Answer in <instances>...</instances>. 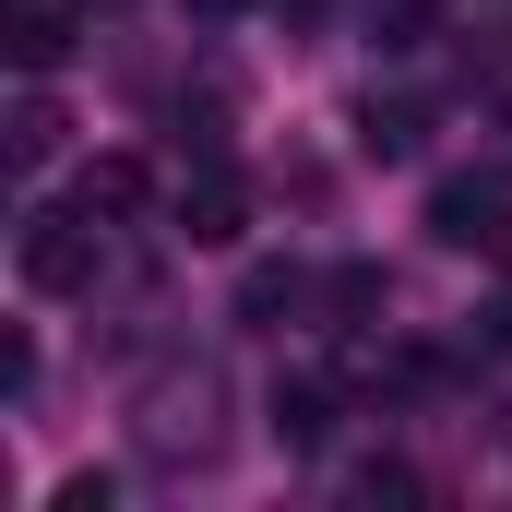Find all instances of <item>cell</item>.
<instances>
[{"label":"cell","mask_w":512,"mask_h":512,"mask_svg":"<svg viewBox=\"0 0 512 512\" xmlns=\"http://www.w3.org/2000/svg\"><path fill=\"white\" fill-rule=\"evenodd\" d=\"M72 203H84V215H108V227H131V215L155 203V167H143V155H96V167L72 179Z\"/></svg>","instance_id":"6"},{"label":"cell","mask_w":512,"mask_h":512,"mask_svg":"<svg viewBox=\"0 0 512 512\" xmlns=\"http://www.w3.org/2000/svg\"><path fill=\"white\" fill-rule=\"evenodd\" d=\"M417 143H429V108H417V96H370V108H358V155H382V167H405Z\"/></svg>","instance_id":"7"},{"label":"cell","mask_w":512,"mask_h":512,"mask_svg":"<svg viewBox=\"0 0 512 512\" xmlns=\"http://www.w3.org/2000/svg\"><path fill=\"white\" fill-rule=\"evenodd\" d=\"M334 417H346V393L322 382V370H286V382L262 393V429H274L286 453H322V441H334Z\"/></svg>","instance_id":"5"},{"label":"cell","mask_w":512,"mask_h":512,"mask_svg":"<svg viewBox=\"0 0 512 512\" xmlns=\"http://www.w3.org/2000/svg\"><path fill=\"white\" fill-rule=\"evenodd\" d=\"M12 262H24V286H36V298H84V286H96V262H108V239H96V215H84V203H48V215H24Z\"/></svg>","instance_id":"1"},{"label":"cell","mask_w":512,"mask_h":512,"mask_svg":"<svg viewBox=\"0 0 512 512\" xmlns=\"http://www.w3.org/2000/svg\"><path fill=\"white\" fill-rule=\"evenodd\" d=\"M48 143H60V108H48V96H24V108H12V155H24V167H36V155H48Z\"/></svg>","instance_id":"10"},{"label":"cell","mask_w":512,"mask_h":512,"mask_svg":"<svg viewBox=\"0 0 512 512\" xmlns=\"http://www.w3.org/2000/svg\"><path fill=\"white\" fill-rule=\"evenodd\" d=\"M310 310H334V274H310V262H251V286H239V322L286 334V322H310Z\"/></svg>","instance_id":"4"},{"label":"cell","mask_w":512,"mask_h":512,"mask_svg":"<svg viewBox=\"0 0 512 512\" xmlns=\"http://www.w3.org/2000/svg\"><path fill=\"white\" fill-rule=\"evenodd\" d=\"M501 227H512V179L501 167H465V179L429 191V239L441 251H501Z\"/></svg>","instance_id":"3"},{"label":"cell","mask_w":512,"mask_h":512,"mask_svg":"<svg viewBox=\"0 0 512 512\" xmlns=\"http://www.w3.org/2000/svg\"><path fill=\"white\" fill-rule=\"evenodd\" d=\"M12 60H24V72H60V60H72V12H24Z\"/></svg>","instance_id":"8"},{"label":"cell","mask_w":512,"mask_h":512,"mask_svg":"<svg viewBox=\"0 0 512 512\" xmlns=\"http://www.w3.org/2000/svg\"><path fill=\"white\" fill-rule=\"evenodd\" d=\"M179 239H191V251H239V239H251V179H239L227 155H191V167H179Z\"/></svg>","instance_id":"2"},{"label":"cell","mask_w":512,"mask_h":512,"mask_svg":"<svg viewBox=\"0 0 512 512\" xmlns=\"http://www.w3.org/2000/svg\"><path fill=\"white\" fill-rule=\"evenodd\" d=\"M382 310V274L370 262H334V322H370Z\"/></svg>","instance_id":"9"},{"label":"cell","mask_w":512,"mask_h":512,"mask_svg":"<svg viewBox=\"0 0 512 512\" xmlns=\"http://www.w3.org/2000/svg\"><path fill=\"white\" fill-rule=\"evenodd\" d=\"M274 12H322V0H274Z\"/></svg>","instance_id":"11"}]
</instances>
